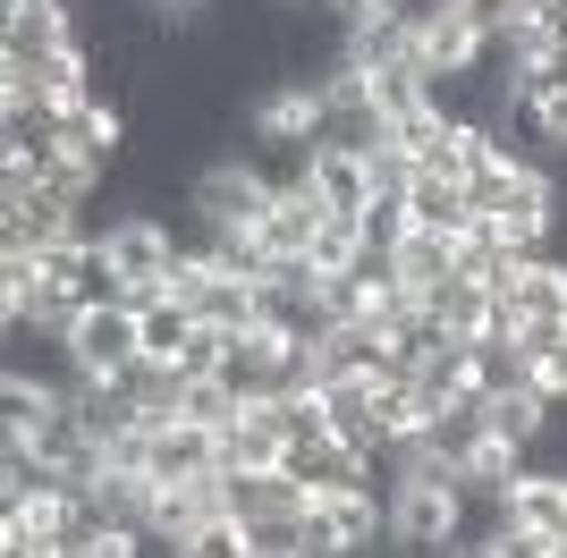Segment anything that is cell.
I'll return each instance as SVG.
<instances>
[{
    "label": "cell",
    "mask_w": 567,
    "mask_h": 558,
    "mask_svg": "<svg viewBox=\"0 0 567 558\" xmlns=\"http://www.w3.org/2000/svg\"><path fill=\"white\" fill-rule=\"evenodd\" d=\"M271 195H280V186L262 178V162H255V153H220V162H204V169L187 178V204L204 211V229H213V237L262 229Z\"/></svg>",
    "instance_id": "6da1fadb"
},
{
    "label": "cell",
    "mask_w": 567,
    "mask_h": 558,
    "mask_svg": "<svg viewBox=\"0 0 567 558\" xmlns=\"http://www.w3.org/2000/svg\"><path fill=\"white\" fill-rule=\"evenodd\" d=\"M69 355L85 381H118V372L144 355V330H136V304H94L69 322Z\"/></svg>",
    "instance_id": "7a4b0ae2"
},
{
    "label": "cell",
    "mask_w": 567,
    "mask_h": 558,
    "mask_svg": "<svg viewBox=\"0 0 567 558\" xmlns=\"http://www.w3.org/2000/svg\"><path fill=\"white\" fill-rule=\"evenodd\" d=\"M288 355H297V339H288V330H271V322H255V330H237V339H229L220 381L237 390V406H262V397L288 390Z\"/></svg>",
    "instance_id": "3957f363"
},
{
    "label": "cell",
    "mask_w": 567,
    "mask_h": 558,
    "mask_svg": "<svg viewBox=\"0 0 567 558\" xmlns=\"http://www.w3.org/2000/svg\"><path fill=\"white\" fill-rule=\"evenodd\" d=\"M306 186L322 211H348V220H364L373 211V153H348V144H313L306 153Z\"/></svg>",
    "instance_id": "277c9868"
},
{
    "label": "cell",
    "mask_w": 567,
    "mask_h": 558,
    "mask_svg": "<svg viewBox=\"0 0 567 558\" xmlns=\"http://www.w3.org/2000/svg\"><path fill=\"white\" fill-rule=\"evenodd\" d=\"M280 474H288V483H306V499H339V490H373V457H355L348 441H288Z\"/></svg>",
    "instance_id": "5b68a950"
},
{
    "label": "cell",
    "mask_w": 567,
    "mask_h": 558,
    "mask_svg": "<svg viewBox=\"0 0 567 558\" xmlns=\"http://www.w3.org/2000/svg\"><path fill=\"white\" fill-rule=\"evenodd\" d=\"M204 474H220V432H204V423H153V483H204Z\"/></svg>",
    "instance_id": "8992f818"
},
{
    "label": "cell",
    "mask_w": 567,
    "mask_h": 558,
    "mask_svg": "<svg viewBox=\"0 0 567 558\" xmlns=\"http://www.w3.org/2000/svg\"><path fill=\"white\" fill-rule=\"evenodd\" d=\"M406 220H415V229H432V237H466L483 211H474V195H466L457 178H432V169H415V178H406Z\"/></svg>",
    "instance_id": "52a82bcc"
},
{
    "label": "cell",
    "mask_w": 567,
    "mask_h": 558,
    "mask_svg": "<svg viewBox=\"0 0 567 558\" xmlns=\"http://www.w3.org/2000/svg\"><path fill=\"white\" fill-rule=\"evenodd\" d=\"M313 229H322V204H313V186H280L271 195V211H262V255H313Z\"/></svg>",
    "instance_id": "ba28073f"
},
{
    "label": "cell",
    "mask_w": 567,
    "mask_h": 558,
    "mask_svg": "<svg viewBox=\"0 0 567 558\" xmlns=\"http://www.w3.org/2000/svg\"><path fill=\"white\" fill-rule=\"evenodd\" d=\"M220 508L262 525V516H297L306 508V483H288V474H229L220 465Z\"/></svg>",
    "instance_id": "9c48e42d"
},
{
    "label": "cell",
    "mask_w": 567,
    "mask_h": 558,
    "mask_svg": "<svg viewBox=\"0 0 567 558\" xmlns=\"http://www.w3.org/2000/svg\"><path fill=\"white\" fill-rule=\"evenodd\" d=\"M280 457H288V441L262 406H246V415L220 432V465H229V474H280Z\"/></svg>",
    "instance_id": "30bf717a"
},
{
    "label": "cell",
    "mask_w": 567,
    "mask_h": 558,
    "mask_svg": "<svg viewBox=\"0 0 567 558\" xmlns=\"http://www.w3.org/2000/svg\"><path fill=\"white\" fill-rule=\"evenodd\" d=\"M69 406L85 415V432H94L102 448H111L118 432H136V423H144V415H136V397L118 390V381H76V390H69Z\"/></svg>",
    "instance_id": "8fae6325"
},
{
    "label": "cell",
    "mask_w": 567,
    "mask_h": 558,
    "mask_svg": "<svg viewBox=\"0 0 567 558\" xmlns=\"http://www.w3.org/2000/svg\"><path fill=\"white\" fill-rule=\"evenodd\" d=\"M69 390H43V381H18V372H0V441H34L51 423V406H60Z\"/></svg>",
    "instance_id": "7c38bea8"
},
{
    "label": "cell",
    "mask_w": 567,
    "mask_h": 558,
    "mask_svg": "<svg viewBox=\"0 0 567 558\" xmlns=\"http://www.w3.org/2000/svg\"><path fill=\"white\" fill-rule=\"evenodd\" d=\"M136 330H144V355L178 364V355H187V339H195L204 322H195V304H187V297H162V304H136Z\"/></svg>",
    "instance_id": "4fadbf2b"
},
{
    "label": "cell",
    "mask_w": 567,
    "mask_h": 558,
    "mask_svg": "<svg viewBox=\"0 0 567 558\" xmlns=\"http://www.w3.org/2000/svg\"><path fill=\"white\" fill-rule=\"evenodd\" d=\"M474 60H483V34H474L457 9H441V18L424 25V69H432V76H466Z\"/></svg>",
    "instance_id": "5bb4252c"
},
{
    "label": "cell",
    "mask_w": 567,
    "mask_h": 558,
    "mask_svg": "<svg viewBox=\"0 0 567 558\" xmlns=\"http://www.w3.org/2000/svg\"><path fill=\"white\" fill-rule=\"evenodd\" d=\"M313 271L331 279V271H355L364 262V220H348V211H322V229H313Z\"/></svg>",
    "instance_id": "9a60e30c"
},
{
    "label": "cell",
    "mask_w": 567,
    "mask_h": 558,
    "mask_svg": "<svg viewBox=\"0 0 567 558\" xmlns=\"http://www.w3.org/2000/svg\"><path fill=\"white\" fill-rule=\"evenodd\" d=\"M178 415L187 423H204V432H229L246 406H237V390L220 381V372H204V381H187V397H178Z\"/></svg>",
    "instance_id": "2e32d148"
},
{
    "label": "cell",
    "mask_w": 567,
    "mask_h": 558,
    "mask_svg": "<svg viewBox=\"0 0 567 558\" xmlns=\"http://www.w3.org/2000/svg\"><path fill=\"white\" fill-rule=\"evenodd\" d=\"M187 558H255V525L246 516H204L187 534Z\"/></svg>",
    "instance_id": "e0dca14e"
},
{
    "label": "cell",
    "mask_w": 567,
    "mask_h": 558,
    "mask_svg": "<svg viewBox=\"0 0 567 558\" xmlns=\"http://www.w3.org/2000/svg\"><path fill=\"white\" fill-rule=\"evenodd\" d=\"M406 229H415V220H406V195H373V211H364V255H399Z\"/></svg>",
    "instance_id": "ac0fdd59"
},
{
    "label": "cell",
    "mask_w": 567,
    "mask_h": 558,
    "mask_svg": "<svg viewBox=\"0 0 567 558\" xmlns=\"http://www.w3.org/2000/svg\"><path fill=\"white\" fill-rule=\"evenodd\" d=\"M457 18L492 43V34H508V25H525V0H457Z\"/></svg>",
    "instance_id": "d6986e66"
},
{
    "label": "cell",
    "mask_w": 567,
    "mask_h": 558,
    "mask_svg": "<svg viewBox=\"0 0 567 558\" xmlns=\"http://www.w3.org/2000/svg\"><path fill=\"white\" fill-rule=\"evenodd\" d=\"M331 9H339V18H348V25H364V18H390L399 0H331Z\"/></svg>",
    "instance_id": "ffe728a7"
}]
</instances>
